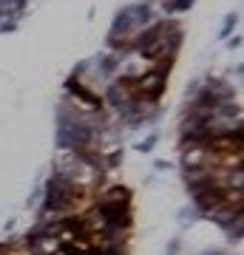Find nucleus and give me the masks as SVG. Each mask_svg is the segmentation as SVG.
<instances>
[{
	"instance_id": "nucleus-1",
	"label": "nucleus",
	"mask_w": 244,
	"mask_h": 255,
	"mask_svg": "<svg viewBox=\"0 0 244 255\" xmlns=\"http://www.w3.org/2000/svg\"><path fill=\"white\" fill-rule=\"evenodd\" d=\"M74 199H77V184L63 173H54L45 184V210L48 213H57V210L71 207Z\"/></svg>"
},
{
	"instance_id": "nucleus-2",
	"label": "nucleus",
	"mask_w": 244,
	"mask_h": 255,
	"mask_svg": "<svg viewBox=\"0 0 244 255\" xmlns=\"http://www.w3.org/2000/svg\"><path fill=\"white\" fill-rule=\"evenodd\" d=\"M91 139H94L91 125H85V122H80V119L60 117V145L71 147V150L80 153L85 145H91Z\"/></svg>"
},
{
	"instance_id": "nucleus-3",
	"label": "nucleus",
	"mask_w": 244,
	"mask_h": 255,
	"mask_svg": "<svg viewBox=\"0 0 244 255\" xmlns=\"http://www.w3.org/2000/svg\"><path fill=\"white\" fill-rule=\"evenodd\" d=\"M165 74L168 68H156V71H145L139 80L134 82V100H142V102H156L165 91Z\"/></svg>"
},
{
	"instance_id": "nucleus-4",
	"label": "nucleus",
	"mask_w": 244,
	"mask_h": 255,
	"mask_svg": "<svg viewBox=\"0 0 244 255\" xmlns=\"http://www.w3.org/2000/svg\"><path fill=\"white\" fill-rule=\"evenodd\" d=\"M68 88H71V94L74 97H80L85 105H91L94 111H100V97H97V94H91L88 88H82L80 82H68Z\"/></svg>"
},
{
	"instance_id": "nucleus-5",
	"label": "nucleus",
	"mask_w": 244,
	"mask_h": 255,
	"mask_svg": "<svg viewBox=\"0 0 244 255\" xmlns=\"http://www.w3.org/2000/svg\"><path fill=\"white\" fill-rule=\"evenodd\" d=\"M190 3H193V0H173V3H168V9H171V11H182V9H188Z\"/></svg>"
}]
</instances>
